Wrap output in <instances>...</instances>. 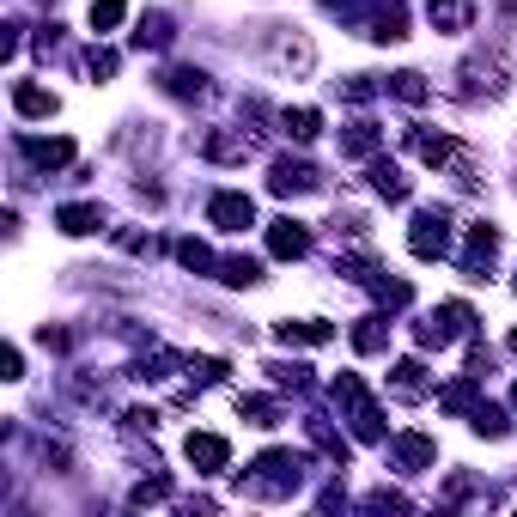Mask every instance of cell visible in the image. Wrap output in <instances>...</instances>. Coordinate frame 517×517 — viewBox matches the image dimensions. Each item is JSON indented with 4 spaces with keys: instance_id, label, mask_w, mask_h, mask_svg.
<instances>
[{
    "instance_id": "6da1fadb",
    "label": "cell",
    "mask_w": 517,
    "mask_h": 517,
    "mask_svg": "<svg viewBox=\"0 0 517 517\" xmlns=\"http://www.w3.org/2000/svg\"><path fill=\"white\" fill-rule=\"evenodd\" d=\"M250 469H256L250 475L256 499H286V493H299V481H305V457H292V451H262Z\"/></svg>"
},
{
    "instance_id": "7a4b0ae2",
    "label": "cell",
    "mask_w": 517,
    "mask_h": 517,
    "mask_svg": "<svg viewBox=\"0 0 517 517\" xmlns=\"http://www.w3.org/2000/svg\"><path fill=\"white\" fill-rule=\"evenodd\" d=\"M408 250H414L420 262L451 256V213H445V207H420L414 226H408Z\"/></svg>"
},
{
    "instance_id": "3957f363",
    "label": "cell",
    "mask_w": 517,
    "mask_h": 517,
    "mask_svg": "<svg viewBox=\"0 0 517 517\" xmlns=\"http://www.w3.org/2000/svg\"><path fill=\"white\" fill-rule=\"evenodd\" d=\"M335 402L347 408V420H353V432H359V438H384V414H378L372 390H365L353 372H341V378H335Z\"/></svg>"
},
{
    "instance_id": "277c9868",
    "label": "cell",
    "mask_w": 517,
    "mask_h": 517,
    "mask_svg": "<svg viewBox=\"0 0 517 517\" xmlns=\"http://www.w3.org/2000/svg\"><path fill=\"white\" fill-rule=\"evenodd\" d=\"M207 219H213L219 232H244V226H256V201L238 195V189H226V195H213V201H207Z\"/></svg>"
},
{
    "instance_id": "5b68a950",
    "label": "cell",
    "mask_w": 517,
    "mask_h": 517,
    "mask_svg": "<svg viewBox=\"0 0 517 517\" xmlns=\"http://www.w3.org/2000/svg\"><path fill=\"white\" fill-rule=\"evenodd\" d=\"M183 457H189L201 475H219V469L232 463V445H226L219 432H189V438H183Z\"/></svg>"
},
{
    "instance_id": "8992f818",
    "label": "cell",
    "mask_w": 517,
    "mask_h": 517,
    "mask_svg": "<svg viewBox=\"0 0 517 517\" xmlns=\"http://www.w3.org/2000/svg\"><path fill=\"white\" fill-rule=\"evenodd\" d=\"M438 463V445H432V438L426 432H402V438H390V469H432Z\"/></svg>"
},
{
    "instance_id": "52a82bcc",
    "label": "cell",
    "mask_w": 517,
    "mask_h": 517,
    "mask_svg": "<svg viewBox=\"0 0 517 517\" xmlns=\"http://www.w3.org/2000/svg\"><path fill=\"white\" fill-rule=\"evenodd\" d=\"M323 177H317V165H305V159H274V171H268V189L274 195H311Z\"/></svg>"
},
{
    "instance_id": "ba28073f",
    "label": "cell",
    "mask_w": 517,
    "mask_h": 517,
    "mask_svg": "<svg viewBox=\"0 0 517 517\" xmlns=\"http://www.w3.org/2000/svg\"><path fill=\"white\" fill-rule=\"evenodd\" d=\"M493 256H499V232L487 226V219H481V226H469V250H463V274L469 280H487V268H493Z\"/></svg>"
},
{
    "instance_id": "9c48e42d",
    "label": "cell",
    "mask_w": 517,
    "mask_h": 517,
    "mask_svg": "<svg viewBox=\"0 0 517 517\" xmlns=\"http://www.w3.org/2000/svg\"><path fill=\"white\" fill-rule=\"evenodd\" d=\"M268 250H274L280 262H299V256H311V232L286 213V219H274V226H268Z\"/></svg>"
},
{
    "instance_id": "30bf717a",
    "label": "cell",
    "mask_w": 517,
    "mask_h": 517,
    "mask_svg": "<svg viewBox=\"0 0 517 517\" xmlns=\"http://www.w3.org/2000/svg\"><path fill=\"white\" fill-rule=\"evenodd\" d=\"M19 153H25L31 165H43V171H61V165L73 159V140H67V134H55V140H43V134H25V140H19Z\"/></svg>"
},
{
    "instance_id": "8fae6325",
    "label": "cell",
    "mask_w": 517,
    "mask_h": 517,
    "mask_svg": "<svg viewBox=\"0 0 517 517\" xmlns=\"http://www.w3.org/2000/svg\"><path fill=\"white\" fill-rule=\"evenodd\" d=\"M55 226H61L67 238H92V232H104V207H92V201H67V207H55Z\"/></svg>"
},
{
    "instance_id": "7c38bea8",
    "label": "cell",
    "mask_w": 517,
    "mask_h": 517,
    "mask_svg": "<svg viewBox=\"0 0 517 517\" xmlns=\"http://www.w3.org/2000/svg\"><path fill=\"white\" fill-rule=\"evenodd\" d=\"M365 37L372 43H402L408 37V7L402 0H384V7L372 13V25H365Z\"/></svg>"
},
{
    "instance_id": "4fadbf2b",
    "label": "cell",
    "mask_w": 517,
    "mask_h": 517,
    "mask_svg": "<svg viewBox=\"0 0 517 517\" xmlns=\"http://www.w3.org/2000/svg\"><path fill=\"white\" fill-rule=\"evenodd\" d=\"M201 159H213V165H244V159H250V140H244V134H207V140H201Z\"/></svg>"
},
{
    "instance_id": "5bb4252c",
    "label": "cell",
    "mask_w": 517,
    "mask_h": 517,
    "mask_svg": "<svg viewBox=\"0 0 517 517\" xmlns=\"http://www.w3.org/2000/svg\"><path fill=\"white\" fill-rule=\"evenodd\" d=\"M274 335H280L286 347H323V341H335V329L317 323V317H311V323H274Z\"/></svg>"
},
{
    "instance_id": "9a60e30c",
    "label": "cell",
    "mask_w": 517,
    "mask_h": 517,
    "mask_svg": "<svg viewBox=\"0 0 517 517\" xmlns=\"http://www.w3.org/2000/svg\"><path fill=\"white\" fill-rule=\"evenodd\" d=\"M171 98H207V73L201 67H165V80H159Z\"/></svg>"
},
{
    "instance_id": "2e32d148",
    "label": "cell",
    "mask_w": 517,
    "mask_h": 517,
    "mask_svg": "<svg viewBox=\"0 0 517 517\" xmlns=\"http://www.w3.org/2000/svg\"><path fill=\"white\" fill-rule=\"evenodd\" d=\"M13 110H19V116H31V122H37V116H55V92H43V86L19 80V86H13Z\"/></svg>"
},
{
    "instance_id": "e0dca14e",
    "label": "cell",
    "mask_w": 517,
    "mask_h": 517,
    "mask_svg": "<svg viewBox=\"0 0 517 517\" xmlns=\"http://www.w3.org/2000/svg\"><path fill=\"white\" fill-rule=\"evenodd\" d=\"M390 390L402 396V402H414V396H426V359H402L396 372H390Z\"/></svg>"
},
{
    "instance_id": "ac0fdd59",
    "label": "cell",
    "mask_w": 517,
    "mask_h": 517,
    "mask_svg": "<svg viewBox=\"0 0 517 517\" xmlns=\"http://www.w3.org/2000/svg\"><path fill=\"white\" fill-rule=\"evenodd\" d=\"M378 146H384V134H378L372 122H353V128L341 134V153H347V159H372Z\"/></svg>"
},
{
    "instance_id": "d6986e66",
    "label": "cell",
    "mask_w": 517,
    "mask_h": 517,
    "mask_svg": "<svg viewBox=\"0 0 517 517\" xmlns=\"http://www.w3.org/2000/svg\"><path fill=\"white\" fill-rule=\"evenodd\" d=\"M414 153H420V165L438 171V165L457 159V140H451V134H414Z\"/></svg>"
},
{
    "instance_id": "ffe728a7",
    "label": "cell",
    "mask_w": 517,
    "mask_h": 517,
    "mask_svg": "<svg viewBox=\"0 0 517 517\" xmlns=\"http://www.w3.org/2000/svg\"><path fill=\"white\" fill-rule=\"evenodd\" d=\"M280 134L299 140V146H311V140L323 134V116H317V110H286V116H280Z\"/></svg>"
},
{
    "instance_id": "44dd1931",
    "label": "cell",
    "mask_w": 517,
    "mask_h": 517,
    "mask_svg": "<svg viewBox=\"0 0 517 517\" xmlns=\"http://www.w3.org/2000/svg\"><path fill=\"white\" fill-rule=\"evenodd\" d=\"M213 274L226 280V286H256V280H262V262H256V256H219Z\"/></svg>"
},
{
    "instance_id": "7402d4cb",
    "label": "cell",
    "mask_w": 517,
    "mask_h": 517,
    "mask_svg": "<svg viewBox=\"0 0 517 517\" xmlns=\"http://www.w3.org/2000/svg\"><path fill=\"white\" fill-rule=\"evenodd\" d=\"M426 19L438 31H463L469 25V0H426Z\"/></svg>"
},
{
    "instance_id": "603a6c76",
    "label": "cell",
    "mask_w": 517,
    "mask_h": 517,
    "mask_svg": "<svg viewBox=\"0 0 517 517\" xmlns=\"http://www.w3.org/2000/svg\"><path fill=\"white\" fill-rule=\"evenodd\" d=\"M353 347H359V353H384V347H390V317H359Z\"/></svg>"
},
{
    "instance_id": "cb8c5ba5",
    "label": "cell",
    "mask_w": 517,
    "mask_h": 517,
    "mask_svg": "<svg viewBox=\"0 0 517 517\" xmlns=\"http://www.w3.org/2000/svg\"><path fill=\"white\" fill-rule=\"evenodd\" d=\"M372 189H378L384 201H408V177H402V165L378 159V165H372Z\"/></svg>"
},
{
    "instance_id": "d4e9b609",
    "label": "cell",
    "mask_w": 517,
    "mask_h": 517,
    "mask_svg": "<svg viewBox=\"0 0 517 517\" xmlns=\"http://www.w3.org/2000/svg\"><path fill=\"white\" fill-rule=\"evenodd\" d=\"M165 43H171V19H165V13H140L134 49H165Z\"/></svg>"
},
{
    "instance_id": "484cf974",
    "label": "cell",
    "mask_w": 517,
    "mask_h": 517,
    "mask_svg": "<svg viewBox=\"0 0 517 517\" xmlns=\"http://www.w3.org/2000/svg\"><path fill=\"white\" fill-rule=\"evenodd\" d=\"M177 262H183L189 274H213V268H219V256H213L201 238H177Z\"/></svg>"
},
{
    "instance_id": "4316f807",
    "label": "cell",
    "mask_w": 517,
    "mask_h": 517,
    "mask_svg": "<svg viewBox=\"0 0 517 517\" xmlns=\"http://www.w3.org/2000/svg\"><path fill=\"white\" fill-rule=\"evenodd\" d=\"M238 414L250 426H280V402L274 396H238Z\"/></svg>"
},
{
    "instance_id": "83f0119b",
    "label": "cell",
    "mask_w": 517,
    "mask_h": 517,
    "mask_svg": "<svg viewBox=\"0 0 517 517\" xmlns=\"http://www.w3.org/2000/svg\"><path fill=\"white\" fill-rule=\"evenodd\" d=\"M475 432H481V438H505V432H511L505 408H493V402H475Z\"/></svg>"
},
{
    "instance_id": "f1b7e54d",
    "label": "cell",
    "mask_w": 517,
    "mask_h": 517,
    "mask_svg": "<svg viewBox=\"0 0 517 517\" xmlns=\"http://www.w3.org/2000/svg\"><path fill=\"white\" fill-rule=\"evenodd\" d=\"M311 438H317V451H329V457H335V463L347 469V438H341V432H335L329 420H311Z\"/></svg>"
},
{
    "instance_id": "f546056e",
    "label": "cell",
    "mask_w": 517,
    "mask_h": 517,
    "mask_svg": "<svg viewBox=\"0 0 517 517\" xmlns=\"http://www.w3.org/2000/svg\"><path fill=\"white\" fill-rule=\"evenodd\" d=\"M390 92H396L402 104H426V92H432V86H426V73H396Z\"/></svg>"
},
{
    "instance_id": "4dcf8cb0",
    "label": "cell",
    "mask_w": 517,
    "mask_h": 517,
    "mask_svg": "<svg viewBox=\"0 0 517 517\" xmlns=\"http://www.w3.org/2000/svg\"><path fill=\"white\" fill-rule=\"evenodd\" d=\"M165 499H171V481H165V475H146V481L128 493V505H165Z\"/></svg>"
},
{
    "instance_id": "1f68e13d",
    "label": "cell",
    "mask_w": 517,
    "mask_h": 517,
    "mask_svg": "<svg viewBox=\"0 0 517 517\" xmlns=\"http://www.w3.org/2000/svg\"><path fill=\"white\" fill-rule=\"evenodd\" d=\"M128 13V0H92V31H116Z\"/></svg>"
},
{
    "instance_id": "d6a6232c",
    "label": "cell",
    "mask_w": 517,
    "mask_h": 517,
    "mask_svg": "<svg viewBox=\"0 0 517 517\" xmlns=\"http://www.w3.org/2000/svg\"><path fill=\"white\" fill-rule=\"evenodd\" d=\"M438 402H445L451 414H469V408H475V372H469L463 384H451V390H445V396H438Z\"/></svg>"
},
{
    "instance_id": "836d02e7",
    "label": "cell",
    "mask_w": 517,
    "mask_h": 517,
    "mask_svg": "<svg viewBox=\"0 0 517 517\" xmlns=\"http://www.w3.org/2000/svg\"><path fill=\"white\" fill-rule=\"evenodd\" d=\"M372 92H378V86H372V73H353V80H341V98H347V104H365Z\"/></svg>"
},
{
    "instance_id": "e575fe53",
    "label": "cell",
    "mask_w": 517,
    "mask_h": 517,
    "mask_svg": "<svg viewBox=\"0 0 517 517\" xmlns=\"http://www.w3.org/2000/svg\"><path fill=\"white\" fill-rule=\"evenodd\" d=\"M189 378H195V384H219V378H226V359H195Z\"/></svg>"
},
{
    "instance_id": "d590c367",
    "label": "cell",
    "mask_w": 517,
    "mask_h": 517,
    "mask_svg": "<svg viewBox=\"0 0 517 517\" xmlns=\"http://www.w3.org/2000/svg\"><path fill=\"white\" fill-rule=\"evenodd\" d=\"M86 67H92V80H110V73H116V49H92Z\"/></svg>"
},
{
    "instance_id": "8d00e7d4",
    "label": "cell",
    "mask_w": 517,
    "mask_h": 517,
    "mask_svg": "<svg viewBox=\"0 0 517 517\" xmlns=\"http://www.w3.org/2000/svg\"><path fill=\"white\" fill-rule=\"evenodd\" d=\"M0 378H25V359H19V347H7V353H0Z\"/></svg>"
},
{
    "instance_id": "74e56055",
    "label": "cell",
    "mask_w": 517,
    "mask_h": 517,
    "mask_svg": "<svg viewBox=\"0 0 517 517\" xmlns=\"http://www.w3.org/2000/svg\"><path fill=\"white\" fill-rule=\"evenodd\" d=\"M511 353H517V329H511Z\"/></svg>"
},
{
    "instance_id": "f35d334b",
    "label": "cell",
    "mask_w": 517,
    "mask_h": 517,
    "mask_svg": "<svg viewBox=\"0 0 517 517\" xmlns=\"http://www.w3.org/2000/svg\"><path fill=\"white\" fill-rule=\"evenodd\" d=\"M511 408H517V384H511Z\"/></svg>"
},
{
    "instance_id": "ab89813d",
    "label": "cell",
    "mask_w": 517,
    "mask_h": 517,
    "mask_svg": "<svg viewBox=\"0 0 517 517\" xmlns=\"http://www.w3.org/2000/svg\"><path fill=\"white\" fill-rule=\"evenodd\" d=\"M511 292H517V280H511Z\"/></svg>"
}]
</instances>
